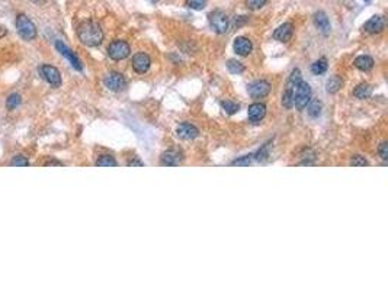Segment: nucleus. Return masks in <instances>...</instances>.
<instances>
[{
	"mask_svg": "<svg viewBox=\"0 0 388 290\" xmlns=\"http://www.w3.org/2000/svg\"><path fill=\"white\" fill-rule=\"evenodd\" d=\"M208 21H209L211 28H212L217 33H220V35H223V33H226V32L229 31V16H227L226 12H223L221 9L212 10V12L208 15Z\"/></svg>",
	"mask_w": 388,
	"mask_h": 290,
	"instance_id": "nucleus-4",
	"label": "nucleus"
},
{
	"mask_svg": "<svg viewBox=\"0 0 388 290\" xmlns=\"http://www.w3.org/2000/svg\"><path fill=\"white\" fill-rule=\"evenodd\" d=\"M350 165H353V167H366V165H369V162L362 156H353L350 159Z\"/></svg>",
	"mask_w": 388,
	"mask_h": 290,
	"instance_id": "nucleus-31",
	"label": "nucleus"
},
{
	"mask_svg": "<svg viewBox=\"0 0 388 290\" xmlns=\"http://www.w3.org/2000/svg\"><path fill=\"white\" fill-rule=\"evenodd\" d=\"M127 165H128V167H143V165H144V162H143V161H140L138 159H132L131 161H128V162H127Z\"/></svg>",
	"mask_w": 388,
	"mask_h": 290,
	"instance_id": "nucleus-34",
	"label": "nucleus"
},
{
	"mask_svg": "<svg viewBox=\"0 0 388 290\" xmlns=\"http://www.w3.org/2000/svg\"><path fill=\"white\" fill-rule=\"evenodd\" d=\"M294 35V25L291 22H285L281 27H278L273 32V39L279 42H288Z\"/></svg>",
	"mask_w": 388,
	"mask_h": 290,
	"instance_id": "nucleus-14",
	"label": "nucleus"
},
{
	"mask_svg": "<svg viewBox=\"0 0 388 290\" xmlns=\"http://www.w3.org/2000/svg\"><path fill=\"white\" fill-rule=\"evenodd\" d=\"M268 0H246V4L250 10H259L266 4Z\"/></svg>",
	"mask_w": 388,
	"mask_h": 290,
	"instance_id": "nucleus-32",
	"label": "nucleus"
},
{
	"mask_svg": "<svg viewBox=\"0 0 388 290\" xmlns=\"http://www.w3.org/2000/svg\"><path fill=\"white\" fill-rule=\"evenodd\" d=\"M78 36L80 42L86 47H98L104 41V31L95 21H84L78 28Z\"/></svg>",
	"mask_w": 388,
	"mask_h": 290,
	"instance_id": "nucleus-1",
	"label": "nucleus"
},
{
	"mask_svg": "<svg viewBox=\"0 0 388 290\" xmlns=\"http://www.w3.org/2000/svg\"><path fill=\"white\" fill-rule=\"evenodd\" d=\"M96 165H99V167H116L118 162L112 156H101L96 161Z\"/></svg>",
	"mask_w": 388,
	"mask_h": 290,
	"instance_id": "nucleus-25",
	"label": "nucleus"
},
{
	"mask_svg": "<svg viewBox=\"0 0 388 290\" xmlns=\"http://www.w3.org/2000/svg\"><path fill=\"white\" fill-rule=\"evenodd\" d=\"M104 83L111 92H121L127 87L125 77L121 73H116V71H111L104 79Z\"/></svg>",
	"mask_w": 388,
	"mask_h": 290,
	"instance_id": "nucleus-9",
	"label": "nucleus"
},
{
	"mask_svg": "<svg viewBox=\"0 0 388 290\" xmlns=\"http://www.w3.org/2000/svg\"><path fill=\"white\" fill-rule=\"evenodd\" d=\"M309 115L311 118H318L321 115V102L318 100H312V102H309V109H307Z\"/></svg>",
	"mask_w": 388,
	"mask_h": 290,
	"instance_id": "nucleus-24",
	"label": "nucleus"
},
{
	"mask_svg": "<svg viewBox=\"0 0 388 290\" xmlns=\"http://www.w3.org/2000/svg\"><path fill=\"white\" fill-rule=\"evenodd\" d=\"M384 28H386V21L380 15L372 16L369 21H366L363 24V31L368 32V33H380Z\"/></svg>",
	"mask_w": 388,
	"mask_h": 290,
	"instance_id": "nucleus-15",
	"label": "nucleus"
},
{
	"mask_svg": "<svg viewBox=\"0 0 388 290\" xmlns=\"http://www.w3.org/2000/svg\"><path fill=\"white\" fill-rule=\"evenodd\" d=\"M253 161H255V154H249V156H244L241 159L234 160L232 165H250Z\"/></svg>",
	"mask_w": 388,
	"mask_h": 290,
	"instance_id": "nucleus-28",
	"label": "nucleus"
},
{
	"mask_svg": "<svg viewBox=\"0 0 388 290\" xmlns=\"http://www.w3.org/2000/svg\"><path fill=\"white\" fill-rule=\"evenodd\" d=\"M227 70L232 73V74H241L243 71H244V65L240 63V61H237V60H229L227 61Z\"/></svg>",
	"mask_w": 388,
	"mask_h": 290,
	"instance_id": "nucleus-23",
	"label": "nucleus"
},
{
	"mask_svg": "<svg viewBox=\"0 0 388 290\" xmlns=\"http://www.w3.org/2000/svg\"><path fill=\"white\" fill-rule=\"evenodd\" d=\"M371 95H372V87H371L369 84H366V83L359 84V86L353 90V96H355L356 99H361V100L368 99Z\"/></svg>",
	"mask_w": 388,
	"mask_h": 290,
	"instance_id": "nucleus-19",
	"label": "nucleus"
},
{
	"mask_svg": "<svg viewBox=\"0 0 388 290\" xmlns=\"http://www.w3.org/2000/svg\"><path fill=\"white\" fill-rule=\"evenodd\" d=\"M182 159H183V157H182V153L179 150H167V151H164V153L161 154L160 164H161V165H167V167H170V165H178L182 161Z\"/></svg>",
	"mask_w": 388,
	"mask_h": 290,
	"instance_id": "nucleus-16",
	"label": "nucleus"
},
{
	"mask_svg": "<svg viewBox=\"0 0 388 290\" xmlns=\"http://www.w3.org/2000/svg\"><path fill=\"white\" fill-rule=\"evenodd\" d=\"M150 1H152V3H155V1H157V0H150Z\"/></svg>",
	"mask_w": 388,
	"mask_h": 290,
	"instance_id": "nucleus-37",
	"label": "nucleus"
},
{
	"mask_svg": "<svg viewBox=\"0 0 388 290\" xmlns=\"http://www.w3.org/2000/svg\"><path fill=\"white\" fill-rule=\"evenodd\" d=\"M10 165H13V167H26V165H29V161L24 156H15L12 159V161H10Z\"/></svg>",
	"mask_w": 388,
	"mask_h": 290,
	"instance_id": "nucleus-30",
	"label": "nucleus"
},
{
	"mask_svg": "<svg viewBox=\"0 0 388 290\" xmlns=\"http://www.w3.org/2000/svg\"><path fill=\"white\" fill-rule=\"evenodd\" d=\"M131 54V47H129L128 42L125 41H121V39H116L114 42L109 44L108 47V57L114 61H121V60H125L127 57H129Z\"/></svg>",
	"mask_w": 388,
	"mask_h": 290,
	"instance_id": "nucleus-5",
	"label": "nucleus"
},
{
	"mask_svg": "<svg viewBox=\"0 0 388 290\" xmlns=\"http://www.w3.org/2000/svg\"><path fill=\"white\" fill-rule=\"evenodd\" d=\"M365 1H368V0H365Z\"/></svg>",
	"mask_w": 388,
	"mask_h": 290,
	"instance_id": "nucleus-38",
	"label": "nucleus"
},
{
	"mask_svg": "<svg viewBox=\"0 0 388 290\" xmlns=\"http://www.w3.org/2000/svg\"><path fill=\"white\" fill-rule=\"evenodd\" d=\"M247 92L253 99H263L271 93V84L266 80H256L247 86Z\"/></svg>",
	"mask_w": 388,
	"mask_h": 290,
	"instance_id": "nucleus-7",
	"label": "nucleus"
},
{
	"mask_svg": "<svg viewBox=\"0 0 388 290\" xmlns=\"http://www.w3.org/2000/svg\"><path fill=\"white\" fill-rule=\"evenodd\" d=\"M247 116H249V121L253 122V124H258L260 122L265 116H266V106L263 103H253V105L249 106V110H247Z\"/></svg>",
	"mask_w": 388,
	"mask_h": 290,
	"instance_id": "nucleus-17",
	"label": "nucleus"
},
{
	"mask_svg": "<svg viewBox=\"0 0 388 290\" xmlns=\"http://www.w3.org/2000/svg\"><path fill=\"white\" fill-rule=\"evenodd\" d=\"M353 65L361 70V71H369L374 68V58L369 57V55H359L355 61H353Z\"/></svg>",
	"mask_w": 388,
	"mask_h": 290,
	"instance_id": "nucleus-18",
	"label": "nucleus"
},
{
	"mask_svg": "<svg viewBox=\"0 0 388 290\" xmlns=\"http://www.w3.org/2000/svg\"><path fill=\"white\" fill-rule=\"evenodd\" d=\"M282 105L286 109H291L294 106V95H292V89H289V87H286V90L282 95Z\"/></svg>",
	"mask_w": 388,
	"mask_h": 290,
	"instance_id": "nucleus-26",
	"label": "nucleus"
},
{
	"mask_svg": "<svg viewBox=\"0 0 388 290\" xmlns=\"http://www.w3.org/2000/svg\"><path fill=\"white\" fill-rule=\"evenodd\" d=\"M131 65H132V68H134L135 73L144 74V73L149 71V68H150V65H152V60H150V57L146 53H137L132 57Z\"/></svg>",
	"mask_w": 388,
	"mask_h": 290,
	"instance_id": "nucleus-10",
	"label": "nucleus"
},
{
	"mask_svg": "<svg viewBox=\"0 0 388 290\" xmlns=\"http://www.w3.org/2000/svg\"><path fill=\"white\" fill-rule=\"evenodd\" d=\"M188 7L195 10H202L207 6V0H186Z\"/></svg>",
	"mask_w": 388,
	"mask_h": 290,
	"instance_id": "nucleus-29",
	"label": "nucleus"
},
{
	"mask_svg": "<svg viewBox=\"0 0 388 290\" xmlns=\"http://www.w3.org/2000/svg\"><path fill=\"white\" fill-rule=\"evenodd\" d=\"M233 48L234 53L237 54V55L246 57V55H249V54L252 53L253 44H252V41H250L249 38H246V36H237V38L234 39Z\"/></svg>",
	"mask_w": 388,
	"mask_h": 290,
	"instance_id": "nucleus-12",
	"label": "nucleus"
},
{
	"mask_svg": "<svg viewBox=\"0 0 388 290\" xmlns=\"http://www.w3.org/2000/svg\"><path fill=\"white\" fill-rule=\"evenodd\" d=\"M45 165H61V162H58V161H50V162H45Z\"/></svg>",
	"mask_w": 388,
	"mask_h": 290,
	"instance_id": "nucleus-36",
	"label": "nucleus"
},
{
	"mask_svg": "<svg viewBox=\"0 0 388 290\" xmlns=\"http://www.w3.org/2000/svg\"><path fill=\"white\" fill-rule=\"evenodd\" d=\"M176 135L183 141H191L199 135V129L189 122H182L176 127Z\"/></svg>",
	"mask_w": 388,
	"mask_h": 290,
	"instance_id": "nucleus-11",
	"label": "nucleus"
},
{
	"mask_svg": "<svg viewBox=\"0 0 388 290\" xmlns=\"http://www.w3.org/2000/svg\"><path fill=\"white\" fill-rule=\"evenodd\" d=\"M16 31L24 41H34L37 38V27L35 24L24 13L16 18Z\"/></svg>",
	"mask_w": 388,
	"mask_h": 290,
	"instance_id": "nucleus-3",
	"label": "nucleus"
},
{
	"mask_svg": "<svg viewBox=\"0 0 388 290\" xmlns=\"http://www.w3.org/2000/svg\"><path fill=\"white\" fill-rule=\"evenodd\" d=\"M21 103H22L21 95H19V93H12V95H9L7 99H6V109H7V110H13V109H16Z\"/></svg>",
	"mask_w": 388,
	"mask_h": 290,
	"instance_id": "nucleus-22",
	"label": "nucleus"
},
{
	"mask_svg": "<svg viewBox=\"0 0 388 290\" xmlns=\"http://www.w3.org/2000/svg\"><path fill=\"white\" fill-rule=\"evenodd\" d=\"M39 74L52 87L61 86V73L57 67L50 65V64H44V65L39 67Z\"/></svg>",
	"mask_w": 388,
	"mask_h": 290,
	"instance_id": "nucleus-6",
	"label": "nucleus"
},
{
	"mask_svg": "<svg viewBox=\"0 0 388 290\" xmlns=\"http://www.w3.org/2000/svg\"><path fill=\"white\" fill-rule=\"evenodd\" d=\"M343 86V80L340 79L339 76H333L327 80V84H326V90L329 93H337Z\"/></svg>",
	"mask_w": 388,
	"mask_h": 290,
	"instance_id": "nucleus-21",
	"label": "nucleus"
},
{
	"mask_svg": "<svg viewBox=\"0 0 388 290\" xmlns=\"http://www.w3.org/2000/svg\"><path fill=\"white\" fill-rule=\"evenodd\" d=\"M292 89V95H294V106L300 110H303L304 107H307L309 102L311 100V87L309 83L306 81H300L297 86L289 87Z\"/></svg>",
	"mask_w": 388,
	"mask_h": 290,
	"instance_id": "nucleus-2",
	"label": "nucleus"
},
{
	"mask_svg": "<svg viewBox=\"0 0 388 290\" xmlns=\"http://www.w3.org/2000/svg\"><path fill=\"white\" fill-rule=\"evenodd\" d=\"M327 71V61L326 58H320L317 61H314L311 64V73L315 74V76H320V74H324Z\"/></svg>",
	"mask_w": 388,
	"mask_h": 290,
	"instance_id": "nucleus-20",
	"label": "nucleus"
},
{
	"mask_svg": "<svg viewBox=\"0 0 388 290\" xmlns=\"http://www.w3.org/2000/svg\"><path fill=\"white\" fill-rule=\"evenodd\" d=\"M244 22H247V16H238V18L235 19V27H241Z\"/></svg>",
	"mask_w": 388,
	"mask_h": 290,
	"instance_id": "nucleus-35",
	"label": "nucleus"
},
{
	"mask_svg": "<svg viewBox=\"0 0 388 290\" xmlns=\"http://www.w3.org/2000/svg\"><path fill=\"white\" fill-rule=\"evenodd\" d=\"M378 153H380L381 159L384 160V161H387L388 160V142L387 141L381 142V145H380V148H378Z\"/></svg>",
	"mask_w": 388,
	"mask_h": 290,
	"instance_id": "nucleus-33",
	"label": "nucleus"
},
{
	"mask_svg": "<svg viewBox=\"0 0 388 290\" xmlns=\"http://www.w3.org/2000/svg\"><path fill=\"white\" fill-rule=\"evenodd\" d=\"M55 48H57V51L61 54L64 58L69 60V63L72 64V67H73L75 70H78V71L83 70V64H81V61L78 60V55L73 53L63 41H55Z\"/></svg>",
	"mask_w": 388,
	"mask_h": 290,
	"instance_id": "nucleus-8",
	"label": "nucleus"
},
{
	"mask_svg": "<svg viewBox=\"0 0 388 290\" xmlns=\"http://www.w3.org/2000/svg\"><path fill=\"white\" fill-rule=\"evenodd\" d=\"M312 21H314V25L315 28L323 33V35H329L330 31H332V25H330V21L327 18V15L323 12V10H318L314 13L312 16Z\"/></svg>",
	"mask_w": 388,
	"mask_h": 290,
	"instance_id": "nucleus-13",
	"label": "nucleus"
},
{
	"mask_svg": "<svg viewBox=\"0 0 388 290\" xmlns=\"http://www.w3.org/2000/svg\"><path fill=\"white\" fill-rule=\"evenodd\" d=\"M221 107H223L229 115H234V113L238 112V109H240V106L237 105V103H234V102H232V100H223V102H221Z\"/></svg>",
	"mask_w": 388,
	"mask_h": 290,
	"instance_id": "nucleus-27",
	"label": "nucleus"
}]
</instances>
